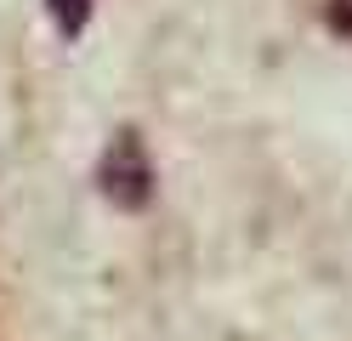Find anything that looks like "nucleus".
<instances>
[{
	"instance_id": "nucleus-2",
	"label": "nucleus",
	"mask_w": 352,
	"mask_h": 341,
	"mask_svg": "<svg viewBox=\"0 0 352 341\" xmlns=\"http://www.w3.org/2000/svg\"><path fill=\"white\" fill-rule=\"evenodd\" d=\"M46 6H52V17H57L69 34H80V23H85V12H91V0H46Z\"/></svg>"
},
{
	"instance_id": "nucleus-1",
	"label": "nucleus",
	"mask_w": 352,
	"mask_h": 341,
	"mask_svg": "<svg viewBox=\"0 0 352 341\" xmlns=\"http://www.w3.org/2000/svg\"><path fill=\"white\" fill-rule=\"evenodd\" d=\"M102 194H114L120 205H142L148 199V154H142V143L131 131H120L114 136V148L102 154Z\"/></svg>"
}]
</instances>
